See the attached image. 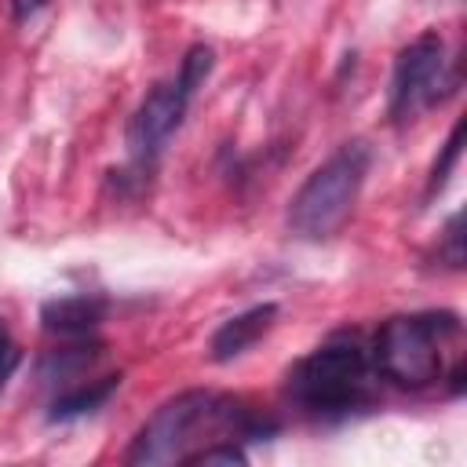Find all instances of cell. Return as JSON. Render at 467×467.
Masks as SVG:
<instances>
[{
    "instance_id": "6da1fadb",
    "label": "cell",
    "mask_w": 467,
    "mask_h": 467,
    "mask_svg": "<svg viewBox=\"0 0 467 467\" xmlns=\"http://www.w3.org/2000/svg\"><path fill=\"white\" fill-rule=\"evenodd\" d=\"M226 427L234 434L255 438L266 434L270 423L252 416L248 409H241L230 398L208 394V390H186L171 401H164L135 434L131 449H128V463H142V467H157V463H182L190 452V441H197L201 431H215Z\"/></svg>"
},
{
    "instance_id": "7a4b0ae2",
    "label": "cell",
    "mask_w": 467,
    "mask_h": 467,
    "mask_svg": "<svg viewBox=\"0 0 467 467\" xmlns=\"http://www.w3.org/2000/svg\"><path fill=\"white\" fill-rule=\"evenodd\" d=\"M288 398L314 416H343L372 394V358L354 336H336L288 368Z\"/></svg>"
},
{
    "instance_id": "3957f363",
    "label": "cell",
    "mask_w": 467,
    "mask_h": 467,
    "mask_svg": "<svg viewBox=\"0 0 467 467\" xmlns=\"http://www.w3.org/2000/svg\"><path fill=\"white\" fill-rule=\"evenodd\" d=\"M368 164H372V150L361 139L343 142L292 193V201H288V230L296 237H303V241L332 237L347 223V215L354 212L358 193H361L365 175H368Z\"/></svg>"
},
{
    "instance_id": "277c9868",
    "label": "cell",
    "mask_w": 467,
    "mask_h": 467,
    "mask_svg": "<svg viewBox=\"0 0 467 467\" xmlns=\"http://www.w3.org/2000/svg\"><path fill=\"white\" fill-rule=\"evenodd\" d=\"M460 332V317L449 310L398 314L376 332L372 365L398 387H427L441 376L445 343Z\"/></svg>"
},
{
    "instance_id": "5b68a950",
    "label": "cell",
    "mask_w": 467,
    "mask_h": 467,
    "mask_svg": "<svg viewBox=\"0 0 467 467\" xmlns=\"http://www.w3.org/2000/svg\"><path fill=\"white\" fill-rule=\"evenodd\" d=\"M452 73L445 66V40L431 29L420 33L409 47L398 51L394 58V77H390V117L394 120H412L420 109L434 106L449 88Z\"/></svg>"
},
{
    "instance_id": "8992f818",
    "label": "cell",
    "mask_w": 467,
    "mask_h": 467,
    "mask_svg": "<svg viewBox=\"0 0 467 467\" xmlns=\"http://www.w3.org/2000/svg\"><path fill=\"white\" fill-rule=\"evenodd\" d=\"M186 102H190V95L179 88V80L157 84L139 102V109L128 120V150L135 161H153L164 150V142L179 131V124L186 117Z\"/></svg>"
},
{
    "instance_id": "52a82bcc",
    "label": "cell",
    "mask_w": 467,
    "mask_h": 467,
    "mask_svg": "<svg viewBox=\"0 0 467 467\" xmlns=\"http://www.w3.org/2000/svg\"><path fill=\"white\" fill-rule=\"evenodd\" d=\"M274 317H277V306L274 303H259V306H252V310L223 321L215 328V336H212V347H208L212 350V361H234V358H241L248 347H255L270 332Z\"/></svg>"
},
{
    "instance_id": "ba28073f",
    "label": "cell",
    "mask_w": 467,
    "mask_h": 467,
    "mask_svg": "<svg viewBox=\"0 0 467 467\" xmlns=\"http://www.w3.org/2000/svg\"><path fill=\"white\" fill-rule=\"evenodd\" d=\"M106 310L109 303L102 296H58L40 306V321L55 336H88L106 321Z\"/></svg>"
},
{
    "instance_id": "9c48e42d",
    "label": "cell",
    "mask_w": 467,
    "mask_h": 467,
    "mask_svg": "<svg viewBox=\"0 0 467 467\" xmlns=\"http://www.w3.org/2000/svg\"><path fill=\"white\" fill-rule=\"evenodd\" d=\"M117 387H120V372H117V376H102V379L77 383V387H69L66 394L55 398L51 420H55V423H66V420H77V416H84V412H95Z\"/></svg>"
},
{
    "instance_id": "30bf717a",
    "label": "cell",
    "mask_w": 467,
    "mask_h": 467,
    "mask_svg": "<svg viewBox=\"0 0 467 467\" xmlns=\"http://www.w3.org/2000/svg\"><path fill=\"white\" fill-rule=\"evenodd\" d=\"M102 354V347L99 343H91V347H66V350H51V354H44V361H40V383H69V379H77L80 372H88L91 365H95V358Z\"/></svg>"
},
{
    "instance_id": "8fae6325",
    "label": "cell",
    "mask_w": 467,
    "mask_h": 467,
    "mask_svg": "<svg viewBox=\"0 0 467 467\" xmlns=\"http://www.w3.org/2000/svg\"><path fill=\"white\" fill-rule=\"evenodd\" d=\"M212 66H215L212 47H208V44H193V47L186 51V58H182V69H179V88H182L186 95H193V91H197V88L208 80Z\"/></svg>"
},
{
    "instance_id": "7c38bea8",
    "label": "cell",
    "mask_w": 467,
    "mask_h": 467,
    "mask_svg": "<svg viewBox=\"0 0 467 467\" xmlns=\"http://www.w3.org/2000/svg\"><path fill=\"white\" fill-rule=\"evenodd\" d=\"M460 139H463V120L449 131V142H445L441 157H438V161H434V168H431L427 193H434V190H441V186H445V179H449V171H452V164H456V157H460Z\"/></svg>"
},
{
    "instance_id": "4fadbf2b",
    "label": "cell",
    "mask_w": 467,
    "mask_h": 467,
    "mask_svg": "<svg viewBox=\"0 0 467 467\" xmlns=\"http://www.w3.org/2000/svg\"><path fill=\"white\" fill-rule=\"evenodd\" d=\"M182 463H248V456H244V449L241 445H234V441H223V445H208V449H197V452H186V460Z\"/></svg>"
},
{
    "instance_id": "5bb4252c",
    "label": "cell",
    "mask_w": 467,
    "mask_h": 467,
    "mask_svg": "<svg viewBox=\"0 0 467 467\" xmlns=\"http://www.w3.org/2000/svg\"><path fill=\"white\" fill-rule=\"evenodd\" d=\"M460 226H463V215L456 212V215L449 219V226H445V248H441V255H445V263H449L452 270L463 266V234H460Z\"/></svg>"
},
{
    "instance_id": "9a60e30c",
    "label": "cell",
    "mask_w": 467,
    "mask_h": 467,
    "mask_svg": "<svg viewBox=\"0 0 467 467\" xmlns=\"http://www.w3.org/2000/svg\"><path fill=\"white\" fill-rule=\"evenodd\" d=\"M18 347L11 343V336L4 332V325H0V390H4V383L11 379V372H15V365H18Z\"/></svg>"
},
{
    "instance_id": "2e32d148",
    "label": "cell",
    "mask_w": 467,
    "mask_h": 467,
    "mask_svg": "<svg viewBox=\"0 0 467 467\" xmlns=\"http://www.w3.org/2000/svg\"><path fill=\"white\" fill-rule=\"evenodd\" d=\"M47 0H15V22H26V18H33L40 7H44Z\"/></svg>"
}]
</instances>
